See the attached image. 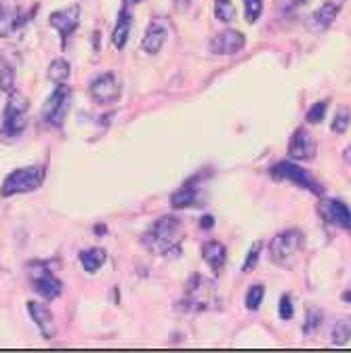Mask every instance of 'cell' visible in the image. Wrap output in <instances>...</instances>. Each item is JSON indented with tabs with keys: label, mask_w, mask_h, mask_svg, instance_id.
I'll list each match as a JSON object with an SVG mask.
<instances>
[{
	"label": "cell",
	"mask_w": 351,
	"mask_h": 353,
	"mask_svg": "<svg viewBox=\"0 0 351 353\" xmlns=\"http://www.w3.org/2000/svg\"><path fill=\"white\" fill-rule=\"evenodd\" d=\"M45 183V168L42 166H23L13 172H9L0 188V198H13L19 194L36 192Z\"/></svg>",
	"instance_id": "cell-3"
},
{
	"label": "cell",
	"mask_w": 351,
	"mask_h": 353,
	"mask_svg": "<svg viewBox=\"0 0 351 353\" xmlns=\"http://www.w3.org/2000/svg\"><path fill=\"white\" fill-rule=\"evenodd\" d=\"M330 341H332V345H337V347H343V345H347V343L351 341V316L341 318V320L332 326Z\"/></svg>",
	"instance_id": "cell-22"
},
{
	"label": "cell",
	"mask_w": 351,
	"mask_h": 353,
	"mask_svg": "<svg viewBox=\"0 0 351 353\" xmlns=\"http://www.w3.org/2000/svg\"><path fill=\"white\" fill-rule=\"evenodd\" d=\"M326 110H328V101H318L310 108V112H307L305 120L310 124H320L326 116Z\"/></svg>",
	"instance_id": "cell-29"
},
{
	"label": "cell",
	"mask_w": 351,
	"mask_h": 353,
	"mask_svg": "<svg viewBox=\"0 0 351 353\" xmlns=\"http://www.w3.org/2000/svg\"><path fill=\"white\" fill-rule=\"evenodd\" d=\"M122 3H128V5H135V3H141V0H122Z\"/></svg>",
	"instance_id": "cell-38"
},
{
	"label": "cell",
	"mask_w": 351,
	"mask_h": 353,
	"mask_svg": "<svg viewBox=\"0 0 351 353\" xmlns=\"http://www.w3.org/2000/svg\"><path fill=\"white\" fill-rule=\"evenodd\" d=\"M202 259L204 263L208 265V268L219 274L223 268H225V261H228V250L221 242H217V240H210L202 246Z\"/></svg>",
	"instance_id": "cell-19"
},
{
	"label": "cell",
	"mask_w": 351,
	"mask_h": 353,
	"mask_svg": "<svg viewBox=\"0 0 351 353\" xmlns=\"http://www.w3.org/2000/svg\"><path fill=\"white\" fill-rule=\"evenodd\" d=\"M341 299H343V301H345V303H351V290H345V292H343V296H341Z\"/></svg>",
	"instance_id": "cell-36"
},
{
	"label": "cell",
	"mask_w": 351,
	"mask_h": 353,
	"mask_svg": "<svg viewBox=\"0 0 351 353\" xmlns=\"http://www.w3.org/2000/svg\"><path fill=\"white\" fill-rule=\"evenodd\" d=\"M263 294H265V288L263 286H250L248 292H246V309H250V312H257V309L261 307L263 303Z\"/></svg>",
	"instance_id": "cell-28"
},
{
	"label": "cell",
	"mask_w": 351,
	"mask_h": 353,
	"mask_svg": "<svg viewBox=\"0 0 351 353\" xmlns=\"http://www.w3.org/2000/svg\"><path fill=\"white\" fill-rule=\"evenodd\" d=\"M318 214L326 221V223L351 232V210L341 200H332V198L322 196L318 202Z\"/></svg>",
	"instance_id": "cell-11"
},
{
	"label": "cell",
	"mask_w": 351,
	"mask_h": 353,
	"mask_svg": "<svg viewBox=\"0 0 351 353\" xmlns=\"http://www.w3.org/2000/svg\"><path fill=\"white\" fill-rule=\"evenodd\" d=\"M332 3H337V5H339V7H341V5H343V3H345V0H332Z\"/></svg>",
	"instance_id": "cell-39"
},
{
	"label": "cell",
	"mask_w": 351,
	"mask_h": 353,
	"mask_svg": "<svg viewBox=\"0 0 351 353\" xmlns=\"http://www.w3.org/2000/svg\"><path fill=\"white\" fill-rule=\"evenodd\" d=\"M212 225H214V219H212V216L206 214V216L200 219V228H202V230H210Z\"/></svg>",
	"instance_id": "cell-34"
},
{
	"label": "cell",
	"mask_w": 351,
	"mask_h": 353,
	"mask_svg": "<svg viewBox=\"0 0 351 353\" xmlns=\"http://www.w3.org/2000/svg\"><path fill=\"white\" fill-rule=\"evenodd\" d=\"M270 174L274 176L276 181H288L301 190H307V192H312L316 196H324V185L316 179V176L310 172V170H305L301 168L299 164L294 162H286V160H280L272 166Z\"/></svg>",
	"instance_id": "cell-5"
},
{
	"label": "cell",
	"mask_w": 351,
	"mask_h": 353,
	"mask_svg": "<svg viewBox=\"0 0 351 353\" xmlns=\"http://www.w3.org/2000/svg\"><path fill=\"white\" fill-rule=\"evenodd\" d=\"M343 160L351 166V145H349V148H345V152H343Z\"/></svg>",
	"instance_id": "cell-35"
},
{
	"label": "cell",
	"mask_w": 351,
	"mask_h": 353,
	"mask_svg": "<svg viewBox=\"0 0 351 353\" xmlns=\"http://www.w3.org/2000/svg\"><path fill=\"white\" fill-rule=\"evenodd\" d=\"M0 91L7 95L15 91V68L9 63L0 65Z\"/></svg>",
	"instance_id": "cell-27"
},
{
	"label": "cell",
	"mask_w": 351,
	"mask_h": 353,
	"mask_svg": "<svg viewBox=\"0 0 351 353\" xmlns=\"http://www.w3.org/2000/svg\"><path fill=\"white\" fill-rule=\"evenodd\" d=\"M307 0H276V9L280 11V13H284V15H288V13H292V11H297L301 5H305Z\"/></svg>",
	"instance_id": "cell-32"
},
{
	"label": "cell",
	"mask_w": 351,
	"mask_h": 353,
	"mask_svg": "<svg viewBox=\"0 0 351 353\" xmlns=\"http://www.w3.org/2000/svg\"><path fill=\"white\" fill-rule=\"evenodd\" d=\"M292 316H294V307H292L290 294H282V299H280V318L282 320H292Z\"/></svg>",
	"instance_id": "cell-33"
},
{
	"label": "cell",
	"mask_w": 351,
	"mask_h": 353,
	"mask_svg": "<svg viewBox=\"0 0 351 353\" xmlns=\"http://www.w3.org/2000/svg\"><path fill=\"white\" fill-rule=\"evenodd\" d=\"M70 103H72V88L66 82L57 84L55 91L49 95L45 105H42V120L51 126H55V128H59L68 116Z\"/></svg>",
	"instance_id": "cell-8"
},
{
	"label": "cell",
	"mask_w": 351,
	"mask_h": 353,
	"mask_svg": "<svg viewBox=\"0 0 351 353\" xmlns=\"http://www.w3.org/2000/svg\"><path fill=\"white\" fill-rule=\"evenodd\" d=\"M28 272H30L32 288L36 290V294H40L42 299H47V301H55L57 296H61L63 284L53 274L49 263H45V261H30Z\"/></svg>",
	"instance_id": "cell-7"
},
{
	"label": "cell",
	"mask_w": 351,
	"mask_h": 353,
	"mask_svg": "<svg viewBox=\"0 0 351 353\" xmlns=\"http://www.w3.org/2000/svg\"><path fill=\"white\" fill-rule=\"evenodd\" d=\"M198 202V190L194 185V181L185 183L183 188H179L177 192H174L170 196V206L174 210H183V208H190Z\"/></svg>",
	"instance_id": "cell-21"
},
{
	"label": "cell",
	"mask_w": 351,
	"mask_h": 353,
	"mask_svg": "<svg viewBox=\"0 0 351 353\" xmlns=\"http://www.w3.org/2000/svg\"><path fill=\"white\" fill-rule=\"evenodd\" d=\"M179 240L181 221L172 214H164L141 236V246L156 256H164L170 250H179Z\"/></svg>",
	"instance_id": "cell-1"
},
{
	"label": "cell",
	"mask_w": 351,
	"mask_h": 353,
	"mask_svg": "<svg viewBox=\"0 0 351 353\" xmlns=\"http://www.w3.org/2000/svg\"><path fill=\"white\" fill-rule=\"evenodd\" d=\"M28 108H30V101L26 95H21L17 91L9 93V101L3 112V126H0V132H3L5 139H15L26 130Z\"/></svg>",
	"instance_id": "cell-6"
},
{
	"label": "cell",
	"mask_w": 351,
	"mask_h": 353,
	"mask_svg": "<svg viewBox=\"0 0 351 353\" xmlns=\"http://www.w3.org/2000/svg\"><path fill=\"white\" fill-rule=\"evenodd\" d=\"M261 250H263V244L261 242H254L252 246H250V250H248V254H246V261H244V265H242V272H252L254 268H257V261H259V254H261Z\"/></svg>",
	"instance_id": "cell-31"
},
{
	"label": "cell",
	"mask_w": 351,
	"mask_h": 353,
	"mask_svg": "<svg viewBox=\"0 0 351 353\" xmlns=\"http://www.w3.org/2000/svg\"><path fill=\"white\" fill-rule=\"evenodd\" d=\"M95 234H106V225H95Z\"/></svg>",
	"instance_id": "cell-37"
},
{
	"label": "cell",
	"mask_w": 351,
	"mask_h": 353,
	"mask_svg": "<svg viewBox=\"0 0 351 353\" xmlns=\"http://www.w3.org/2000/svg\"><path fill=\"white\" fill-rule=\"evenodd\" d=\"M166 38H168V26H166V21H162V19H154V21L150 23V28H148L146 36H143L141 47H143V51H146V53L156 55V53H160V51H162Z\"/></svg>",
	"instance_id": "cell-16"
},
{
	"label": "cell",
	"mask_w": 351,
	"mask_h": 353,
	"mask_svg": "<svg viewBox=\"0 0 351 353\" xmlns=\"http://www.w3.org/2000/svg\"><path fill=\"white\" fill-rule=\"evenodd\" d=\"M36 11H38V5H34V9H30L26 15H21V11L17 7H13L11 3H5V0H0V38L13 36L30 19H34Z\"/></svg>",
	"instance_id": "cell-10"
},
{
	"label": "cell",
	"mask_w": 351,
	"mask_h": 353,
	"mask_svg": "<svg viewBox=\"0 0 351 353\" xmlns=\"http://www.w3.org/2000/svg\"><path fill=\"white\" fill-rule=\"evenodd\" d=\"M28 314L32 318V322L38 326L42 339H53L55 336V318L51 314V309L45 303H38V301H28Z\"/></svg>",
	"instance_id": "cell-15"
},
{
	"label": "cell",
	"mask_w": 351,
	"mask_h": 353,
	"mask_svg": "<svg viewBox=\"0 0 351 353\" xmlns=\"http://www.w3.org/2000/svg\"><path fill=\"white\" fill-rule=\"evenodd\" d=\"M303 246H305V234L297 228H290L272 238L270 259L278 268H292V261L303 250Z\"/></svg>",
	"instance_id": "cell-4"
},
{
	"label": "cell",
	"mask_w": 351,
	"mask_h": 353,
	"mask_svg": "<svg viewBox=\"0 0 351 353\" xmlns=\"http://www.w3.org/2000/svg\"><path fill=\"white\" fill-rule=\"evenodd\" d=\"M322 324V312L316 307H310L307 309V316H305V324H303V334L305 336H312Z\"/></svg>",
	"instance_id": "cell-26"
},
{
	"label": "cell",
	"mask_w": 351,
	"mask_h": 353,
	"mask_svg": "<svg viewBox=\"0 0 351 353\" xmlns=\"http://www.w3.org/2000/svg\"><path fill=\"white\" fill-rule=\"evenodd\" d=\"M78 259H80V265H82V270L86 274H95V272H99L103 268V263L108 259V252H106V248L95 246V248L80 250Z\"/></svg>",
	"instance_id": "cell-20"
},
{
	"label": "cell",
	"mask_w": 351,
	"mask_h": 353,
	"mask_svg": "<svg viewBox=\"0 0 351 353\" xmlns=\"http://www.w3.org/2000/svg\"><path fill=\"white\" fill-rule=\"evenodd\" d=\"M244 47H246V38L238 30H223V32H219L210 40V44H208V49H210L212 55H236Z\"/></svg>",
	"instance_id": "cell-13"
},
{
	"label": "cell",
	"mask_w": 351,
	"mask_h": 353,
	"mask_svg": "<svg viewBox=\"0 0 351 353\" xmlns=\"http://www.w3.org/2000/svg\"><path fill=\"white\" fill-rule=\"evenodd\" d=\"M89 95L99 105H110L120 99V80L114 72L99 74L89 84Z\"/></svg>",
	"instance_id": "cell-9"
},
{
	"label": "cell",
	"mask_w": 351,
	"mask_h": 353,
	"mask_svg": "<svg viewBox=\"0 0 351 353\" xmlns=\"http://www.w3.org/2000/svg\"><path fill=\"white\" fill-rule=\"evenodd\" d=\"M244 17L248 23H254L263 13V0H244Z\"/></svg>",
	"instance_id": "cell-30"
},
{
	"label": "cell",
	"mask_w": 351,
	"mask_h": 353,
	"mask_svg": "<svg viewBox=\"0 0 351 353\" xmlns=\"http://www.w3.org/2000/svg\"><path fill=\"white\" fill-rule=\"evenodd\" d=\"M214 17L223 23H230L236 19V7L232 0H214Z\"/></svg>",
	"instance_id": "cell-24"
},
{
	"label": "cell",
	"mask_w": 351,
	"mask_h": 353,
	"mask_svg": "<svg viewBox=\"0 0 351 353\" xmlns=\"http://www.w3.org/2000/svg\"><path fill=\"white\" fill-rule=\"evenodd\" d=\"M179 3H188V0H179Z\"/></svg>",
	"instance_id": "cell-40"
},
{
	"label": "cell",
	"mask_w": 351,
	"mask_h": 353,
	"mask_svg": "<svg viewBox=\"0 0 351 353\" xmlns=\"http://www.w3.org/2000/svg\"><path fill=\"white\" fill-rule=\"evenodd\" d=\"M339 11H341V7L337 5V3H324L316 13H312L310 15V19H307V28H310L312 32H326L332 23H334V19L339 17Z\"/></svg>",
	"instance_id": "cell-17"
},
{
	"label": "cell",
	"mask_w": 351,
	"mask_h": 353,
	"mask_svg": "<svg viewBox=\"0 0 351 353\" xmlns=\"http://www.w3.org/2000/svg\"><path fill=\"white\" fill-rule=\"evenodd\" d=\"M70 72H72V70H70V63H68L66 59L57 57V59L51 61V65H49V70H47V76H49V80H53L55 84H63V82H68Z\"/></svg>",
	"instance_id": "cell-23"
},
{
	"label": "cell",
	"mask_w": 351,
	"mask_h": 353,
	"mask_svg": "<svg viewBox=\"0 0 351 353\" xmlns=\"http://www.w3.org/2000/svg\"><path fill=\"white\" fill-rule=\"evenodd\" d=\"M214 303H217V286H214V282L210 278L194 274L185 284L183 307L192 314H202V312H208L210 307H214Z\"/></svg>",
	"instance_id": "cell-2"
},
{
	"label": "cell",
	"mask_w": 351,
	"mask_h": 353,
	"mask_svg": "<svg viewBox=\"0 0 351 353\" xmlns=\"http://www.w3.org/2000/svg\"><path fill=\"white\" fill-rule=\"evenodd\" d=\"M351 124V110L347 105H339V110L334 112V118H332V132H337V135H343V132L349 128Z\"/></svg>",
	"instance_id": "cell-25"
},
{
	"label": "cell",
	"mask_w": 351,
	"mask_h": 353,
	"mask_svg": "<svg viewBox=\"0 0 351 353\" xmlns=\"http://www.w3.org/2000/svg\"><path fill=\"white\" fill-rule=\"evenodd\" d=\"M288 158L290 160H314L316 143L307 128H297L288 141Z\"/></svg>",
	"instance_id": "cell-14"
},
{
	"label": "cell",
	"mask_w": 351,
	"mask_h": 353,
	"mask_svg": "<svg viewBox=\"0 0 351 353\" xmlns=\"http://www.w3.org/2000/svg\"><path fill=\"white\" fill-rule=\"evenodd\" d=\"M49 23L51 28L61 36V47L66 49L68 47V38L76 32V28L80 26V7L78 5H72L68 9H61V11H55L49 15Z\"/></svg>",
	"instance_id": "cell-12"
},
{
	"label": "cell",
	"mask_w": 351,
	"mask_h": 353,
	"mask_svg": "<svg viewBox=\"0 0 351 353\" xmlns=\"http://www.w3.org/2000/svg\"><path fill=\"white\" fill-rule=\"evenodd\" d=\"M130 28H133V15L128 11V3H124L120 7V13H118V21H116V28L112 32V44L116 51H122L126 47V40H128V34H130Z\"/></svg>",
	"instance_id": "cell-18"
}]
</instances>
